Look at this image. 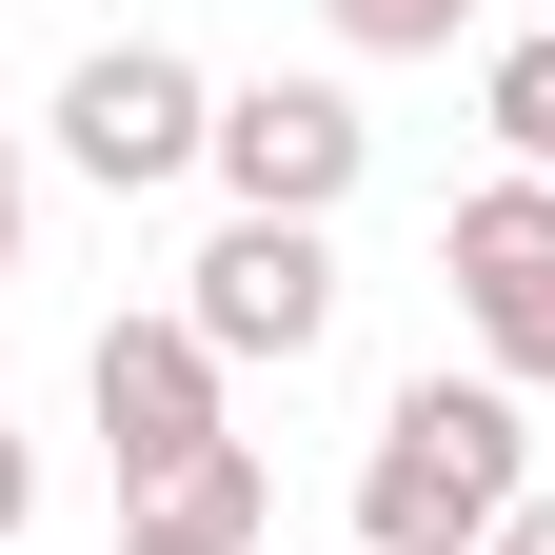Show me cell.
Returning a JSON list of instances; mask_svg holds the SVG:
<instances>
[{
  "mask_svg": "<svg viewBox=\"0 0 555 555\" xmlns=\"http://www.w3.org/2000/svg\"><path fill=\"white\" fill-rule=\"evenodd\" d=\"M358 60H437V40H476V0H318Z\"/></svg>",
  "mask_w": 555,
  "mask_h": 555,
  "instance_id": "9",
  "label": "cell"
},
{
  "mask_svg": "<svg viewBox=\"0 0 555 555\" xmlns=\"http://www.w3.org/2000/svg\"><path fill=\"white\" fill-rule=\"evenodd\" d=\"M535 496L516 377H397L358 437V555H496V516Z\"/></svg>",
  "mask_w": 555,
  "mask_h": 555,
  "instance_id": "1",
  "label": "cell"
},
{
  "mask_svg": "<svg viewBox=\"0 0 555 555\" xmlns=\"http://www.w3.org/2000/svg\"><path fill=\"white\" fill-rule=\"evenodd\" d=\"M496 555H555V496H516V516H496Z\"/></svg>",
  "mask_w": 555,
  "mask_h": 555,
  "instance_id": "12",
  "label": "cell"
},
{
  "mask_svg": "<svg viewBox=\"0 0 555 555\" xmlns=\"http://www.w3.org/2000/svg\"><path fill=\"white\" fill-rule=\"evenodd\" d=\"M437 258H456L476 358H496V377H555V179H476L456 219H437Z\"/></svg>",
  "mask_w": 555,
  "mask_h": 555,
  "instance_id": "6",
  "label": "cell"
},
{
  "mask_svg": "<svg viewBox=\"0 0 555 555\" xmlns=\"http://www.w3.org/2000/svg\"><path fill=\"white\" fill-rule=\"evenodd\" d=\"M100 456H119V496H179L198 456H219V358H198V318H100Z\"/></svg>",
  "mask_w": 555,
  "mask_h": 555,
  "instance_id": "4",
  "label": "cell"
},
{
  "mask_svg": "<svg viewBox=\"0 0 555 555\" xmlns=\"http://www.w3.org/2000/svg\"><path fill=\"white\" fill-rule=\"evenodd\" d=\"M119 516H198V535H238V555H258V535H278V476H258V456L219 437V456L179 476V496H119Z\"/></svg>",
  "mask_w": 555,
  "mask_h": 555,
  "instance_id": "7",
  "label": "cell"
},
{
  "mask_svg": "<svg viewBox=\"0 0 555 555\" xmlns=\"http://www.w3.org/2000/svg\"><path fill=\"white\" fill-rule=\"evenodd\" d=\"M198 159H219L238 219H337V198H358V159H377V119L337 100V80H238Z\"/></svg>",
  "mask_w": 555,
  "mask_h": 555,
  "instance_id": "5",
  "label": "cell"
},
{
  "mask_svg": "<svg viewBox=\"0 0 555 555\" xmlns=\"http://www.w3.org/2000/svg\"><path fill=\"white\" fill-rule=\"evenodd\" d=\"M476 119H496V159H516V179H555V21L496 40V100H476Z\"/></svg>",
  "mask_w": 555,
  "mask_h": 555,
  "instance_id": "8",
  "label": "cell"
},
{
  "mask_svg": "<svg viewBox=\"0 0 555 555\" xmlns=\"http://www.w3.org/2000/svg\"><path fill=\"white\" fill-rule=\"evenodd\" d=\"M179 318H198V358H278V377H298L318 358V337H337V238L318 219H219V238H198L179 258Z\"/></svg>",
  "mask_w": 555,
  "mask_h": 555,
  "instance_id": "2",
  "label": "cell"
},
{
  "mask_svg": "<svg viewBox=\"0 0 555 555\" xmlns=\"http://www.w3.org/2000/svg\"><path fill=\"white\" fill-rule=\"evenodd\" d=\"M21 516H40V456H21V437H0V555H21Z\"/></svg>",
  "mask_w": 555,
  "mask_h": 555,
  "instance_id": "11",
  "label": "cell"
},
{
  "mask_svg": "<svg viewBox=\"0 0 555 555\" xmlns=\"http://www.w3.org/2000/svg\"><path fill=\"white\" fill-rule=\"evenodd\" d=\"M119 555H238V535H198V516H119Z\"/></svg>",
  "mask_w": 555,
  "mask_h": 555,
  "instance_id": "10",
  "label": "cell"
},
{
  "mask_svg": "<svg viewBox=\"0 0 555 555\" xmlns=\"http://www.w3.org/2000/svg\"><path fill=\"white\" fill-rule=\"evenodd\" d=\"M198 139H219V80H198L179 40H100L80 80H60V159H80L100 198H159V179H198Z\"/></svg>",
  "mask_w": 555,
  "mask_h": 555,
  "instance_id": "3",
  "label": "cell"
},
{
  "mask_svg": "<svg viewBox=\"0 0 555 555\" xmlns=\"http://www.w3.org/2000/svg\"><path fill=\"white\" fill-rule=\"evenodd\" d=\"M516 21H555V0H516Z\"/></svg>",
  "mask_w": 555,
  "mask_h": 555,
  "instance_id": "14",
  "label": "cell"
},
{
  "mask_svg": "<svg viewBox=\"0 0 555 555\" xmlns=\"http://www.w3.org/2000/svg\"><path fill=\"white\" fill-rule=\"evenodd\" d=\"M0 278H21V139H0Z\"/></svg>",
  "mask_w": 555,
  "mask_h": 555,
  "instance_id": "13",
  "label": "cell"
}]
</instances>
